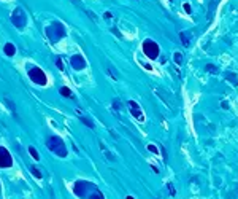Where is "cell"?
Wrapping results in <instances>:
<instances>
[{
    "mask_svg": "<svg viewBox=\"0 0 238 199\" xmlns=\"http://www.w3.org/2000/svg\"><path fill=\"white\" fill-rule=\"evenodd\" d=\"M75 193L81 199H103V195L99 188L89 182H76L75 183Z\"/></svg>",
    "mask_w": 238,
    "mask_h": 199,
    "instance_id": "cell-1",
    "label": "cell"
},
{
    "mask_svg": "<svg viewBox=\"0 0 238 199\" xmlns=\"http://www.w3.org/2000/svg\"><path fill=\"white\" fill-rule=\"evenodd\" d=\"M46 145H48V148L51 150L53 153H56L57 156H67V148H65V144L62 142V139H59V137H56V135H53V137H49V139L46 140Z\"/></svg>",
    "mask_w": 238,
    "mask_h": 199,
    "instance_id": "cell-2",
    "label": "cell"
},
{
    "mask_svg": "<svg viewBox=\"0 0 238 199\" xmlns=\"http://www.w3.org/2000/svg\"><path fill=\"white\" fill-rule=\"evenodd\" d=\"M46 34H48V38L51 40L53 43H56V42H59L60 38L65 37V27L60 22H53L46 29Z\"/></svg>",
    "mask_w": 238,
    "mask_h": 199,
    "instance_id": "cell-3",
    "label": "cell"
},
{
    "mask_svg": "<svg viewBox=\"0 0 238 199\" xmlns=\"http://www.w3.org/2000/svg\"><path fill=\"white\" fill-rule=\"evenodd\" d=\"M29 76H30V80L33 81L35 85H40V86H44L46 85V75H44V72L42 69H38V67H30L29 69Z\"/></svg>",
    "mask_w": 238,
    "mask_h": 199,
    "instance_id": "cell-4",
    "label": "cell"
},
{
    "mask_svg": "<svg viewBox=\"0 0 238 199\" xmlns=\"http://www.w3.org/2000/svg\"><path fill=\"white\" fill-rule=\"evenodd\" d=\"M11 21L18 29H24V25L27 24V14L24 13L22 8H16L11 14Z\"/></svg>",
    "mask_w": 238,
    "mask_h": 199,
    "instance_id": "cell-5",
    "label": "cell"
},
{
    "mask_svg": "<svg viewBox=\"0 0 238 199\" xmlns=\"http://www.w3.org/2000/svg\"><path fill=\"white\" fill-rule=\"evenodd\" d=\"M143 51L149 59H156L159 56V46H157L156 42H153V40H145L143 42Z\"/></svg>",
    "mask_w": 238,
    "mask_h": 199,
    "instance_id": "cell-6",
    "label": "cell"
},
{
    "mask_svg": "<svg viewBox=\"0 0 238 199\" xmlns=\"http://www.w3.org/2000/svg\"><path fill=\"white\" fill-rule=\"evenodd\" d=\"M11 164H13L11 155L8 153L5 147H0V167H10Z\"/></svg>",
    "mask_w": 238,
    "mask_h": 199,
    "instance_id": "cell-7",
    "label": "cell"
},
{
    "mask_svg": "<svg viewBox=\"0 0 238 199\" xmlns=\"http://www.w3.org/2000/svg\"><path fill=\"white\" fill-rule=\"evenodd\" d=\"M127 105H129V108H130L129 111L135 116L136 120H140V121L143 120V113H141V108L138 107V104H136L135 100H129V102H127Z\"/></svg>",
    "mask_w": 238,
    "mask_h": 199,
    "instance_id": "cell-8",
    "label": "cell"
},
{
    "mask_svg": "<svg viewBox=\"0 0 238 199\" xmlns=\"http://www.w3.org/2000/svg\"><path fill=\"white\" fill-rule=\"evenodd\" d=\"M70 62H72V67L75 70H81V69L86 67V61H84L83 56H79V54H75L73 58L70 59Z\"/></svg>",
    "mask_w": 238,
    "mask_h": 199,
    "instance_id": "cell-9",
    "label": "cell"
},
{
    "mask_svg": "<svg viewBox=\"0 0 238 199\" xmlns=\"http://www.w3.org/2000/svg\"><path fill=\"white\" fill-rule=\"evenodd\" d=\"M221 0H208V13H206V18H208V21H211L213 18H214V13H216V8L217 5H219Z\"/></svg>",
    "mask_w": 238,
    "mask_h": 199,
    "instance_id": "cell-10",
    "label": "cell"
},
{
    "mask_svg": "<svg viewBox=\"0 0 238 199\" xmlns=\"http://www.w3.org/2000/svg\"><path fill=\"white\" fill-rule=\"evenodd\" d=\"M156 93H157V94H160V96H164V97H162V99H164V100L167 102V105H175L173 99H171V94L168 96V94H167L164 89H156Z\"/></svg>",
    "mask_w": 238,
    "mask_h": 199,
    "instance_id": "cell-11",
    "label": "cell"
},
{
    "mask_svg": "<svg viewBox=\"0 0 238 199\" xmlns=\"http://www.w3.org/2000/svg\"><path fill=\"white\" fill-rule=\"evenodd\" d=\"M179 37H181V42H183L184 46H189V45H191V38H192V34H191V32H181Z\"/></svg>",
    "mask_w": 238,
    "mask_h": 199,
    "instance_id": "cell-12",
    "label": "cell"
},
{
    "mask_svg": "<svg viewBox=\"0 0 238 199\" xmlns=\"http://www.w3.org/2000/svg\"><path fill=\"white\" fill-rule=\"evenodd\" d=\"M3 51H5V54H7V56H10V58H11V56H14V53H16V48H14L13 43H7V45L3 46Z\"/></svg>",
    "mask_w": 238,
    "mask_h": 199,
    "instance_id": "cell-13",
    "label": "cell"
},
{
    "mask_svg": "<svg viewBox=\"0 0 238 199\" xmlns=\"http://www.w3.org/2000/svg\"><path fill=\"white\" fill-rule=\"evenodd\" d=\"M205 70H206V72H210V73H219V69H217L216 65H213V64H208L205 67Z\"/></svg>",
    "mask_w": 238,
    "mask_h": 199,
    "instance_id": "cell-14",
    "label": "cell"
},
{
    "mask_svg": "<svg viewBox=\"0 0 238 199\" xmlns=\"http://www.w3.org/2000/svg\"><path fill=\"white\" fill-rule=\"evenodd\" d=\"M225 78L229 80V81H232V83H234L235 86L238 85V76H237L235 73H234V75H232V73H225Z\"/></svg>",
    "mask_w": 238,
    "mask_h": 199,
    "instance_id": "cell-15",
    "label": "cell"
},
{
    "mask_svg": "<svg viewBox=\"0 0 238 199\" xmlns=\"http://www.w3.org/2000/svg\"><path fill=\"white\" fill-rule=\"evenodd\" d=\"M81 121L87 126V127H90V129H94V123H92V120H89V118H86V116H81Z\"/></svg>",
    "mask_w": 238,
    "mask_h": 199,
    "instance_id": "cell-16",
    "label": "cell"
},
{
    "mask_svg": "<svg viewBox=\"0 0 238 199\" xmlns=\"http://www.w3.org/2000/svg\"><path fill=\"white\" fill-rule=\"evenodd\" d=\"M30 171H32V174H33V177H35V178H43L42 172H40V171L37 169V167H33V166H32V167H30Z\"/></svg>",
    "mask_w": 238,
    "mask_h": 199,
    "instance_id": "cell-17",
    "label": "cell"
},
{
    "mask_svg": "<svg viewBox=\"0 0 238 199\" xmlns=\"http://www.w3.org/2000/svg\"><path fill=\"white\" fill-rule=\"evenodd\" d=\"M62 96H65V97H72V91H70L68 88H60V91H59Z\"/></svg>",
    "mask_w": 238,
    "mask_h": 199,
    "instance_id": "cell-18",
    "label": "cell"
},
{
    "mask_svg": "<svg viewBox=\"0 0 238 199\" xmlns=\"http://www.w3.org/2000/svg\"><path fill=\"white\" fill-rule=\"evenodd\" d=\"M29 153H30V155H32V156H33V159H35V161H38V159H40V156H38V153H37V150H35V148H33V147H29Z\"/></svg>",
    "mask_w": 238,
    "mask_h": 199,
    "instance_id": "cell-19",
    "label": "cell"
},
{
    "mask_svg": "<svg viewBox=\"0 0 238 199\" xmlns=\"http://www.w3.org/2000/svg\"><path fill=\"white\" fill-rule=\"evenodd\" d=\"M175 62H176V64H181V62H183V54H181V53H175Z\"/></svg>",
    "mask_w": 238,
    "mask_h": 199,
    "instance_id": "cell-20",
    "label": "cell"
},
{
    "mask_svg": "<svg viewBox=\"0 0 238 199\" xmlns=\"http://www.w3.org/2000/svg\"><path fill=\"white\" fill-rule=\"evenodd\" d=\"M148 150H149V151H153V153H156V155L159 153V148H157L156 145H153V144H151V145H148Z\"/></svg>",
    "mask_w": 238,
    "mask_h": 199,
    "instance_id": "cell-21",
    "label": "cell"
},
{
    "mask_svg": "<svg viewBox=\"0 0 238 199\" xmlns=\"http://www.w3.org/2000/svg\"><path fill=\"white\" fill-rule=\"evenodd\" d=\"M167 186H168V191H170V195H171V196H175V195H176V191H175L173 185H171V183H168V185H167Z\"/></svg>",
    "mask_w": 238,
    "mask_h": 199,
    "instance_id": "cell-22",
    "label": "cell"
},
{
    "mask_svg": "<svg viewBox=\"0 0 238 199\" xmlns=\"http://www.w3.org/2000/svg\"><path fill=\"white\" fill-rule=\"evenodd\" d=\"M184 10H186V13H191L192 11V8H191L189 3H184Z\"/></svg>",
    "mask_w": 238,
    "mask_h": 199,
    "instance_id": "cell-23",
    "label": "cell"
},
{
    "mask_svg": "<svg viewBox=\"0 0 238 199\" xmlns=\"http://www.w3.org/2000/svg\"><path fill=\"white\" fill-rule=\"evenodd\" d=\"M57 67H59L60 70L64 69V65H62V61H60V59H57Z\"/></svg>",
    "mask_w": 238,
    "mask_h": 199,
    "instance_id": "cell-24",
    "label": "cell"
},
{
    "mask_svg": "<svg viewBox=\"0 0 238 199\" xmlns=\"http://www.w3.org/2000/svg\"><path fill=\"white\" fill-rule=\"evenodd\" d=\"M125 199H133V198H132V196H127V198H125Z\"/></svg>",
    "mask_w": 238,
    "mask_h": 199,
    "instance_id": "cell-25",
    "label": "cell"
}]
</instances>
